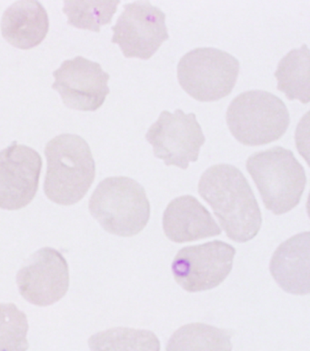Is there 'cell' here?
<instances>
[{
    "mask_svg": "<svg viewBox=\"0 0 310 351\" xmlns=\"http://www.w3.org/2000/svg\"><path fill=\"white\" fill-rule=\"evenodd\" d=\"M198 193L231 241L246 243L258 235L261 208L247 178L237 167L217 164L206 169L198 182Z\"/></svg>",
    "mask_w": 310,
    "mask_h": 351,
    "instance_id": "obj_1",
    "label": "cell"
},
{
    "mask_svg": "<svg viewBox=\"0 0 310 351\" xmlns=\"http://www.w3.org/2000/svg\"><path fill=\"white\" fill-rule=\"evenodd\" d=\"M47 168L44 192L58 205L80 202L96 177V164L91 147L80 136L61 134L45 147Z\"/></svg>",
    "mask_w": 310,
    "mask_h": 351,
    "instance_id": "obj_2",
    "label": "cell"
},
{
    "mask_svg": "<svg viewBox=\"0 0 310 351\" xmlns=\"http://www.w3.org/2000/svg\"><path fill=\"white\" fill-rule=\"evenodd\" d=\"M246 168L265 208L274 215H283L300 204L307 176L291 150L276 146L254 153L248 158Z\"/></svg>",
    "mask_w": 310,
    "mask_h": 351,
    "instance_id": "obj_3",
    "label": "cell"
},
{
    "mask_svg": "<svg viewBox=\"0 0 310 351\" xmlns=\"http://www.w3.org/2000/svg\"><path fill=\"white\" fill-rule=\"evenodd\" d=\"M88 210L103 230L119 237L138 235L150 219V203L145 189L128 177L102 180L89 199Z\"/></svg>",
    "mask_w": 310,
    "mask_h": 351,
    "instance_id": "obj_4",
    "label": "cell"
},
{
    "mask_svg": "<svg viewBox=\"0 0 310 351\" xmlns=\"http://www.w3.org/2000/svg\"><path fill=\"white\" fill-rule=\"evenodd\" d=\"M226 119L234 138L250 147L278 141L290 124L283 100L264 90L246 91L235 97L228 106Z\"/></svg>",
    "mask_w": 310,
    "mask_h": 351,
    "instance_id": "obj_5",
    "label": "cell"
},
{
    "mask_svg": "<svg viewBox=\"0 0 310 351\" xmlns=\"http://www.w3.org/2000/svg\"><path fill=\"white\" fill-rule=\"evenodd\" d=\"M239 69V61L230 53L214 47H198L184 55L178 62V83L198 101H217L232 92Z\"/></svg>",
    "mask_w": 310,
    "mask_h": 351,
    "instance_id": "obj_6",
    "label": "cell"
},
{
    "mask_svg": "<svg viewBox=\"0 0 310 351\" xmlns=\"http://www.w3.org/2000/svg\"><path fill=\"white\" fill-rule=\"evenodd\" d=\"M235 255L232 245L220 241L185 247L178 250L173 261L172 274L184 291H211L230 274Z\"/></svg>",
    "mask_w": 310,
    "mask_h": 351,
    "instance_id": "obj_7",
    "label": "cell"
},
{
    "mask_svg": "<svg viewBox=\"0 0 310 351\" xmlns=\"http://www.w3.org/2000/svg\"><path fill=\"white\" fill-rule=\"evenodd\" d=\"M147 141L153 147L155 158L166 166L182 169L200 157L206 138L194 113L176 110L174 113L162 111L158 121L146 134Z\"/></svg>",
    "mask_w": 310,
    "mask_h": 351,
    "instance_id": "obj_8",
    "label": "cell"
},
{
    "mask_svg": "<svg viewBox=\"0 0 310 351\" xmlns=\"http://www.w3.org/2000/svg\"><path fill=\"white\" fill-rule=\"evenodd\" d=\"M111 29V43L119 45L123 55L142 60H149L169 38L166 15L149 1L125 4Z\"/></svg>",
    "mask_w": 310,
    "mask_h": 351,
    "instance_id": "obj_9",
    "label": "cell"
},
{
    "mask_svg": "<svg viewBox=\"0 0 310 351\" xmlns=\"http://www.w3.org/2000/svg\"><path fill=\"white\" fill-rule=\"evenodd\" d=\"M16 281L24 300L38 307H47L60 302L68 292L69 265L58 250L42 247L19 270Z\"/></svg>",
    "mask_w": 310,
    "mask_h": 351,
    "instance_id": "obj_10",
    "label": "cell"
},
{
    "mask_svg": "<svg viewBox=\"0 0 310 351\" xmlns=\"http://www.w3.org/2000/svg\"><path fill=\"white\" fill-rule=\"evenodd\" d=\"M52 88L60 93L66 107L80 111H96L110 94V75L99 63L83 57L64 61L53 72Z\"/></svg>",
    "mask_w": 310,
    "mask_h": 351,
    "instance_id": "obj_11",
    "label": "cell"
},
{
    "mask_svg": "<svg viewBox=\"0 0 310 351\" xmlns=\"http://www.w3.org/2000/svg\"><path fill=\"white\" fill-rule=\"evenodd\" d=\"M42 169L38 152L14 141L0 152V208L19 210L37 194Z\"/></svg>",
    "mask_w": 310,
    "mask_h": 351,
    "instance_id": "obj_12",
    "label": "cell"
},
{
    "mask_svg": "<svg viewBox=\"0 0 310 351\" xmlns=\"http://www.w3.org/2000/svg\"><path fill=\"white\" fill-rule=\"evenodd\" d=\"M165 235L174 243H186L219 236L222 230L211 213L191 195L176 197L162 218Z\"/></svg>",
    "mask_w": 310,
    "mask_h": 351,
    "instance_id": "obj_13",
    "label": "cell"
},
{
    "mask_svg": "<svg viewBox=\"0 0 310 351\" xmlns=\"http://www.w3.org/2000/svg\"><path fill=\"white\" fill-rule=\"evenodd\" d=\"M309 231L297 234L279 245L270 260V273L287 293L309 294Z\"/></svg>",
    "mask_w": 310,
    "mask_h": 351,
    "instance_id": "obj_14",
    "label": "cell"
},
{
    "mask_svg": "<svg viewBox=\"0 0 310 351\" xmlns=\"http://www.w3.org/2000/svg\"><path fill=\"white\" fill-rule=\"evenodd\" d=\"M1 34L7 43L19 49H30L46 38L49 29L47 10L38 1H16L3 13Z\"/></svg>",
    "mask_w": 310,
    "mask_h": 351,
    "instance_id": "obj_15",
    "label": "cell"
},
{
    "mask_svg": "<svg viewBox=\"0 0 310 351\" xmlns=\"http://www.w3.org/2000/svg\"><path fill=\"white\" fill-rule=\"evenodd\" d=\"M310 50L306 44L292 49L281 61L275 72L279 91L289 100H300L309 104L310 100Z\"/></svg>",
    "mask_w": 310,
    "mask_h": 351,
    "instance_id": "obj_16",
    "label": "cell"
},
{
    "mask_svg": "<svg viewBox=\"0 0 310 351\" xmlns=\"http://www.w3.org/2000/svg\"><path fill=\"white\" fill-rule=\"evenodd\" d=\"M232 348L228 330L197 322L176 330L167 341L166 351H232Z\"/></svg>",
    "mask_w": 310,
    "mask_h": 351,
    "instance_id": "obj_17",
    "label": "cell"
},
{
    "mask_svg": "<svg viewBox=\"0 0 310 351\" xmlns=\"http://www.w3.org/2000/svg\"><path fill=\"white\" fill-rule=\"evenodd\" d=\"M91 351H160L154 332L138 328L117 327L94 334L88 341Z\"/></svg>",
    "mask_w": 310,
    "mask_h": 351,
    "instance_id": "obj_18",
    "label": "cell"
},
{
    "mask_svg": "<svg viewBox=\"0 0 310 351\" xmlns=\"http://www.w3.org/2000/svg\"><path fill=\"white\" fill-rule=\"evenodd\" d=\"M119 0L115 1H64L63 12L68 16V24L80 29L100 32V27L111 23Z\"/></svg>",
    "mask_w": 310,
    "mask_h": 351,
    "instance_id": "obj_19",
    "label": "cell"
},
{
    "mask_svg": "<svg viewBox=\"0 0 310 351\" xmlns=\"http://www.w3.org/2000/svg\"><path fill=\"white\" fill-rule=\"evenodd\" d=\"M27 315L13 303H0V351H27Z\"/></svg>",
    "mask_w": 310,
    "mask_h": 351,
    "instance_id": "obj_20",
    "label": "cell"
}]
</instances>
